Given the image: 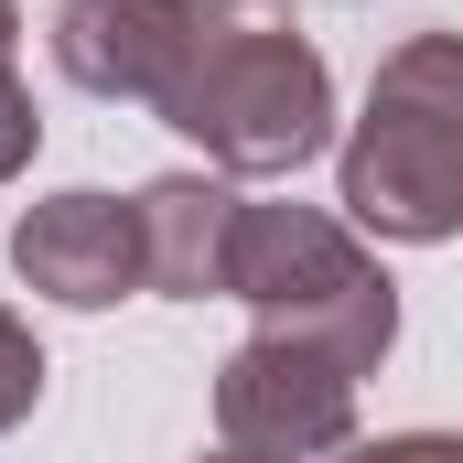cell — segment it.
I'll return each mask as SVG.
<instances>
[{"instance_id": "5", "label": "cell", "mask_w": 463, "mask_h": 463, "mask_svg": "<svg viewBox=\"0 0 463 463\" xmlns=\"http://www.w3.org/2000/svg\"><path fill=\"white\" fill-rule=\"evenodd\" d=\"M11 269H22L43 302L109 313L118 291L151 280V259H140V205H109V194H43V205L11 227Z\"/></svg>"}, {"instance_id": "7", "label": "cell", "mask_w": 463, "mask_h": 463, "mask_svg": "<svg viewBox=\"0 0 463 463\" xmlns=\"http://www.w3.org/2000/svg\"><path fill=\"white\" fill-rule=\"evenodd\" d=\"M227 237H237V194L205 173H162L140 194V259H151V291H173V302L227 291Z\"/></svg>"}, {"instance_id": "9", "label": "cell", "mask_w": 463, "mask_h": 463, "mask_svg": "<svg viewBox=\"0 0 463 463\" xmlns=\"http://www.w3.org/2000/svg\"><path fill=\"white\" fill-rule=\"evenodd\" d=\"M33 140H43V118H33V98H22V76L0 65V184L33 162Z\"/></svg>"}, {"instance_id": "4", "label": "cell", "mask_w": 463, "mask_h": 463, "mask_svg": "<svg viewBox=\"0 0 463 463\" xmlns=\"http://www.w3.org/2000/svg\"><path fill=\"white\" fill-rule=\"evenodd\" d=\"M216 431L237 453H335L355 431V366L280 324H259L216 377Z\"/></svg>"}, {"instance_id": "10", "label": "cell", "mask_w": 463, "mask_h": 463, "mask_svg": "<svg viewBox=\"0 0 463 463\" xmlns=\"http://www.w3.org/2000/svg\"><path fill=\"white\" fill-rule=\"evenodd\" d=\"M11 54H22V11L0 0V65H11Z\"/></svg>"}, {"instance_id": "6", "label": "cell", "mask_w": 463, "mask_h": 463, "mask_svg": "<svg viewBox=\"0 0 463 463\" xmlns=\"http://www.w3.org/2000/svg\"><path fill=\"white\" fill-rule=\"evenodd\" d=\"M184 43H194V0H65L54 11V65L87 98H129V109H162Z\"/></svg>"}, {"instance_id": "8", "label": "cell", "mask_w": 463, "mask_h": 463, "mask_svg": "<svg viewBox=\"0 0 463 463\" xmlns=\"http://www.w3.org/2000/svg\"><path fill=\"white\" fill-rule=\"evenodd\" d=\"M33 399H43V345H33V335H22V324L0 313V431H11V420H22Z\"/></svg>"}, {"instance_id": "1", "label": "cell", "mask_w": 463, "mask_h": 463, "mask_svg": "<svg viewBox=\"0 0 463 463\" xmlns=\"http://www.w3.org/2000/svg\"><path fill=\"white\" fill-rule=\"evenodd\" d=\"M162 118L227 173H302L335 129V76L280 0H194V43L162 87Z\"/></svg>"}, {"instance_id": "2", "label": "cell", "mask_w": 463, "mask_h": 463, "mask_svg": "<svg viewBox=\"0 0 463 463\" xmlns=\"http://www.w3.org/2000/svg\"><path fill=\"white\" fill-rule=\"evenodd\" d=\"M345 216L399 248L463 237V33H410L345 140Z\"/></svg>"}, {"instance_id": "3", "label": "cell", "mask_w": 463, "mask_h": 463, "mask_svg": "<svg viewBox=\"0 0 463 463\" xmlns=\"http://www.w3.org/2000/svg\"><path fill=\"white\" fill-rule=\"evenodd\" d=\"M227 291L259 302V324L345 355L355 377L399 345V291H388V269H377L335 216H313V205H237Z\"/></svg>"}]
</instances>
